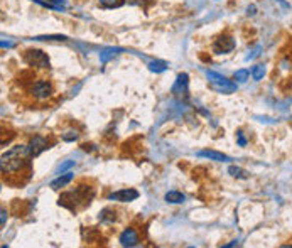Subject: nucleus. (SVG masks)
Masks as SVG:
<instances>
[{"label":"nucleus","instance_id":"nucleus-31","mask_svg":"<svg viewBox=\"0 0 292 248\" xmlns=\"http://www.w3.org/2000/svg\"><path fill=\"white\" fill-rule=\"evenodd\" d=\"M235 245H238L237 240H233V242H231V243H226V245H223V248H230V247H235Z\"/></svg>","mask_w":292,"mask_h":248},{"label":"nucleus","instance_id":"nucleus-11","mask_svg":"<svg viewBox=\"0 0 292 248\" xmlns=\"http://www.w3.org/2000/svg\"><path fill=\"white\" fill-rule=\"evenodd\" d=\"M71 181H73V173H64L63 175H59L58 179H54L49 186H51L52 189H61L66 184H70Z\"/></svg>","mask_w":292,"mask_h":248},{"label":"nucleus","instance_id":"nucleus-24","mask_svg":"<svg viewBox=\"0 0 292 248\" xmlns=\"http://www.w3.org/2000/svg\"><path fill=\"white\" fill-rule=\"evenodd\" d=\"M71 167H74V161H66V162H61L58 166V173H64V171L71 169Z\"/></svg>","mask_w":292,"mask_h":248},{"label":"nucleus","instance_id":"nucleus-29","mask_svg":"<svg viewBox=\"0 0 292 248\" xmlns=\"http://www.w3.org/2000/svg\"><path fill=\"white\" fill-rule=\"evenodd\" d=\"M246 14H248V15H255L257 14V7L255 5H250L248 9H246Z\"/></svg>","mask_w":292,"mask_h":248},{"label":"nucleus","instance_id":"nucleus-17","mask_svg":"<svg viewBox=\"0 0 292 248\" xmlns=\"http://www.w3.org/2000/svg\"><path fill=\"white\" fill-rule=\"evenodd\" d=\"M228 173L231 177H237V179H248L250 177V173L245 169H242V167L238 166H230L228 167Z\"/></svg>","mask_w":292,"mask_h":248},{"label":"nucleus","instance_id":"nucleus-21","mask_svg":"<svg viewBox=\"0 0 292 248\" xmlns=\"http://www.w3.org/2000/svg\"><path fill=\"white\" fill-rule=\"evenodd\" d=\"M78 132L76 130H68L63 133V140L64 142H74V140H78Z\"/></svg>","mask_w":292,"mask_h":248},{"label":"nucleus","instance_id":"nucleus-15","mask_svg":"<svg viewBox=\"0 0 292 248\" xmlns=\"http://www.w3.org/2000/svg\"><path fill=\"white\" fill-rule=\"evenodd\" d=\"M149 71H152V73H164L166 70H168V63L166 61H161V59H154V61H149Z\"/></svg>","mask_w":292,"mask_h":248},{"label":"nucleus","instance_id":"nucleus-9","mask_svg":"<svg viewBox=\"0 0 292 248\" xmlns=\"http://www.w3.org/2000/svg\"><path fill=\"white\" fill-rule=\"evenodd\" d=\"M198 155H199V157L210 159V161H216V162H226V161H230L228 155L221 154V152H218V150H208V149H206V150H199Z\"/></svg>","mask_w":292,"mask_h":248},{"label":"nucleus","instance_id":"nucleus-13","mask_svg":"<svg viewBox=\"0 0 292 248\" xmlns=\"http://www.w3.org/2000/svg\"><path fill=\"white\" fill-rule=\"evenodd\" d=\"M164 199H166V203H169V204H181L186 201V196L183 193H179V191H169V193L166 194Z\"/></svg>","mask_w":292,"mask_h":248},{"label":"nucleus","instance_id":"nucleus-2","mask_svg":"<svg viewBox=\"0 0 292 248\" xmlns=\"http://www.w3.org/2000/svg\"><path fill=\"white\" fill-rule=\"evenodd\" d=\"M24 61L32 68H49V58L46 52H43L41 49H31V51L25 52Z\"/></svg>","mask_w":292,"mask_h":248},{"label":"nucleus","instance_id":"nucleus-5","mask_svg":"<svg viewBox=\"0 0 292 248\" xmlns=\"http://www.w3.org/2000/svg\"><path fill=\"white\" fill-rule=\"evenodd\" d=\"M31 95L37 100H44L52 95V85L49 81H36L31 86Z\"/></svg>","mask_w":292,"mask_h":248},{"label":"nucleus","instance_id":"nucleus-4","mask_svg":"<svg viewBox=\"0 0 292 248\" xmlns=\"http://www.w3.org/2000/svg\"><path fill=\"white\" fill-rule=\"evenodd\" d=\"M139 198V191L137 189H120L115 191V193L108 194L110 201H120V203H130V201H135Z\"/></svg>","mask_w":292,"mask_h":248},{"label":"nucleus","instance_id":"nucleus-16","mask_svg":"<svg viewBox=\"0 0 292 248\" xmlns=\"http://www.w3.org/2000/svg\"><path fill=\"white\" fill-rule=\"evenodd\" d=\"M211 88H213L215 91H218V93H233V91H237V83L228 81V83H223V85H213V83H211Z\"/></svg>","mask_w":292,"mask_h":248},{"label":"nucleus","instance_id":"nucleus-23","mask_svg":"<svg viewBox=\"0 0 292 248\" xmlns=\"http://www.w3.org/2000/svg\"><path fill=\"white\" fill-rule=\"evenodd\" d=\"M36 41H66V36H37L34 37Z\"/></svg>","mask_w":292,"mask_h":248},{"label":"nucleus","instance_id":"nucleus-7","mask_svg":"<svg viewBox=\"0 0 292 248\" xmlns=\"http://www.w3.org/2000/svg\"><path fill=\"white\" fill-rule=\"evenodd\" d=\"M29 154H31V157H37V155L43 154L46 149H49V144H48V139L43 135H36L32 137V140L29 142Z\"/></svg>","mask_w":292,"mask_h":248},{"label":"nucleus","instance_id":"nucleus-22","mask_svg":"<svg viewBox=\"0 0 292 248\" xmlns=\"http://www.w3.org/2000/svg\"><path fill=\"white\" fill-rule=\"evenodd\" d=\"M248 76H250L248 70H240L235 73V79H237L238 83H245L246 79H248Z\"/></svg>","mask_w":292,"mask_h":248},{"label":"nucleus","instance_id":"nucleus-27","mask_svg":"<svg viewBox=\"0 0 292 248\" xmlns=\"http://www.w3.org/2000/svg\"><path fill=\"white\" fill-rule=\"evenodd\" d=\"M128 2L134 3V5H144V7H146L147 3L152 2V0H128Z\"/></svg>","mask_w":292,"mask_h":248},{"label":"nucleus","instance_id":"nucleus-6","mask_svg":"<svg viewBox=\"0 0 292 248\" xmlns=\"http://www.w3.org/2000/svg\"><path fill=\"white\" fill-rule=\"evenodd\" d=\"M233 49H235V41H233V37H230V36L218 37L213 44L215 54H228V52H231Z\"/></svg>","mask_w":292,"mask_h":248},{"label":"nucleus","instance_id":"nucleus-18","mask_svg":"<svg viewBox=\"0 0 292 248\" xmlns=\"http://www.w3.org/2000/svg\"><path fill=\"white\" fill-rule=\"evenodd\" d=\"M206 76H208V79H210V83H215V85H223V83L230 81L228 78H225V76L215 73V71H206Z\"/></svg>","mask_w":292,"mask_h":248},{"label":"nucleus","instance_id":"nucleus-3","mask_svg":"<svg viewBox=\"0 0 292 248\" xmlns=\"http://www.w3.org/2000/svg\"><path fill=\"white\" fill-rule=\"evenodd\" d=\"M188 90H189V76L188 73H179L172 88H170V93L176 98H186L188 97Z\"/></svg>","mask_w":292,"mask_h":248},{"label":"nucleus","instance_id":"nucleus-10","mask_svg":"<svg viewBox=\"0 0 292 248\" xmlns=\"http://www.w3.org/2000/svg\"><path fill=\"white\" fill-rule=\"evenodd\" d=\"M36 2L41 3V5H44V7H48V9L56 10V12H63V10L68 7L66 0H46V2H39V0H36Z\"/></svg>","mask_w":292,"mask_h":248},{"label":"nucleus","instance_id":"nucleus-30","mask_svg":"<svg viewBox=\"0 0 292 248\" xmlns=\"http://www.w3.org/2000/svg\"><path fill=\"white\" fill-rule=\"evenodd\" d=\"M9 49V48H14V43H9V41H7V43H5V41H2V49Z\"/></svg>","mask_w":292,"mask_h":248},{"label":"nucleus","instance_id":"nucleus-26","mask_svg":"<svg viewBox=\"0 0 292 248\" xmlns=\"http://www.w3.org/2000/svg\"><path fill=\"white\" fill-rule=\"evenodd\" d=\"M260 51H262V48H260V46H257V48L252 51V54H248V56H246V59H253V58H257V56L260 54Z\"/></svg>","mask_w":292,"mask_h":248},{"label":"nucleus","instance_id":"nucleus-25","mask_svg":"<svg viewBox=\"0 0 292 248\" xmlns=\"http://www.w3.org/2000/svg\"><path fill=\"white\" fill-rule=\"evenodd\" d=\"M237 144L240 147H245L246 146V139H245V135H243V132H242V130L237 132Z\"/></svg>","mask_w":292,"mask_h":248},{"label":"nucleus","instance_id":"nucleus-14","mask_svg":"<svg viewBox=\"0 0 292 248\" xmlns=\"http://www.w3.org/2000/svg\"><path fill=\"white\" fill-rule=\"evenodd\" d=\"M98 220L101 221V223H113V221L117 220V213L115 209L112 208H105L100 211V215H98Z\"/></svg>","mask_w":292,"mask_h":248},{"label":"nucleus","instance_id":"nucleus-20","mask_svg":"<svg viewBox=\"0 0 292 248\" xmlns=\"http://www.w3.org/2000/svg\"><path fill=\"white\" fill-rule=\"evenodd\" d=\"M264 74H265L264 64H255V66L252 68V78L255 79V81H260V79L264 78Z\"/></svg>","mask_w":292,"mask_h":248},{"label":"nucleus","instance_id":"nucleus-12","mask_svg":"<svg viewBox=\"0 0 292 248\" xmlns=\"http://www.w3.org/2000/svg\"><path fill=\"white\" fill-rule=\"evenodd\" d=\"M122 51H123V49H120V48H105L103 51L100 52V61H101L103 64L108 63L110 59H113L117 54H120Z\"/></svg>","mask_w":292,"mask_h":248},{"label":"nucleus","instance_id":"nucleus-1","mask_svg":"<svg viewBox=\"0 0 292 248\" xmlns=\"http://www.w3.org/2000/svg\"><path fill=\"white\" fill-rule=\"evenodd\" d=\"M31 157L29 154V147L27 146H17L12 147L9 152L2 155V161H0V169H2L3 175H14L19 174L29 166L27 159Z\"/></svg>","mask_w":292,"mask_h":248},{"label":"nucleus","instance_id":"nucleus-19","mask_svg":"<svg viewBox=\"0 0 292 248\" xmlns=\"http://www.w3.org/2000/svg\"><path fill=\"white\" fill-rule=\"evenodd\" d=\"M98 3L103 9H119V7H122L125 3V0H98Z\"/></svg>","mask_w":292,"mask_h":248},{"label":"nucleus","instance_id":"nucleus-8","mask_svg":"<svg viewBox=\"0 0 292 248\" xmlns=\"http://www.w3.org/2000/svg\"><path fill=\"white\" fill-rule=\"evenodd\" d=\"M119 242L122 247H135L139 243V233L134 228H125L122 233H120Z\"/></svg>","mask_w":292,"mask_h":248},{"label":"nucleus","instance_id":"nucleus-28","mask_svg":"<svg viewBox=\"0 0 292 248\" xmlns=\"http://www.w3.org/2000/svg\"><path fill=\"white\" fill-rule=\"evenodd\" d=\"M0 215H2V221H0V224H2V228H3V226H5L7 215H9V213H7V209H5V208H2V211H0Z\"/></svg>","mask_w":292,"mask_h":248}]
</instances>
